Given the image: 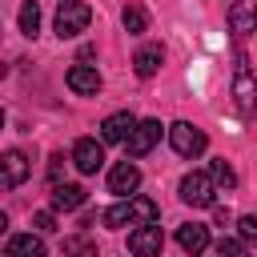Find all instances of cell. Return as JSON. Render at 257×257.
<instances>
[{
    "mask_svg": "<svg viewBox=\"0 0 257 257\" xmlns=\"http://www.w3.org/2000/svg\"><path fill=\"white\" fill-rule=\"evenodd\" d=\"M237 233H241V241L253 249V245H257V217H241V221H237Z\"/></svg>",
    "mask_w": 257,
    "mask_h": 257,
    "instance_id": "22",
    "label": "cell"
},
{
    "mask_svg": "<svg viewBox=\"0 0 257 257\" xmlns=\"http://www.w3.org/2000/svg\"><path fill=\"white\" fill-rule=\"evenodd\" d=\"M88 20H92V8L84 0H60V8H56V36L60 40L80 36L88 28Z\"/></svg>",
    "mask_w": 257,
    "mask_h": 257,
    "instance_id": "2",
    "label": "cell"
},
{
    "mask_svg": "<svg viewBox=\"0 0 257 257\" xmlns=\"http://www.w3.org/2000/svg\"><path fill=\"white\" fill-rule=\"evenodd\" d=\"M157 141H161V120H137V128L124 141V149H128V157H145V153H153Z\"/></svg>",
    "mask_w": 257,
    "mask_h": 257,
    "instance_id": "7",
    "label": "cell"
},
{
    "mask_svg": "<svg viewBox=\"0 0 257 257\" xmlns=\"http://www.w3.org/2000/svg\"><path fill=\"white\" fill-rule=\"evenodd\" d=\"M32 225H36V229H44V233H52V229H56V217L44 209V213H36V217H32Z\"/></svg>",
    "mask_w": 257,
    "mask_h": 257,
    "instance_id": "24",
    "label": "cell"
},
{
    "mask_svg": "<svg viewBox=\"0 0 257 257\" xmlns=\"http://www.w3.org/2000/svg\"><path fill=\"white\" fill-rule=\"evenodd\" d=\"M217 197V181L209 173H185L181 177V201L193 205V209H209Z\"/></svg>",
    "mask_w": 257,
    "mask_h": 257,
    "instance_id": "3",
    "label": "cell"
},
{
    "mask_svg": "<svg viewBox=\"0 0 257 257\" xmlns=\"http://www.w3.org/2000/svg\"><path fill=\"white\" fill-rule=\"evenodd\" d=\"M229 28H233L237 36L257 32V0H233V8H229Z\"/></svg>",
    "mask_w": 257,
    "mask_h": 257,
    "instance_id": "11",
    "label": "cell"
},
{
    "mask_svg": "<svg viewBox=\"0 0 257 257\" xmlns=\"http://www.w3.org/2000/svg\"><path fill=\"white\" fill-rule=\"evenodd\" d=\"M133 213H137V225H149V221H157V201L133 197Z\"/></svg>",
    "mask_w": 257,
    "mask_h": 257,
    "instance_id": "21",
    "label": "cell"
},
{
    "mask_svg": "<svg viewBox=\"0 0 257 257\" xmlns=\"http://www.w3.org/2000/svg\"><path fill=\"white\" fill-rule=\"evenodd\" d=\"M137 185H141V169L133 161H120V165L108 169V193L128 197V193H137Z\"/></svg>",
    "mask_w": 257,
    "mask_h": 257,
    "instance_id": "9",
    "label": "cell"
},
{
    "mask_svg": "<svg viewBox=\"0 0 257 257\" xmlns=\"http://www.w3.org/2000/svg\"><path fill=\"white\" fill-rule=\"evenodd\" d=\"M161 249H165V233H161L157 221L137 225V229L128 233V253H137V257H153V253H161Z\"/></svg>",
    "mask_w": 257,
    "mask_h": 257,
    "instance_id": "5",
    "label": "cell"
},
{
    "mask_svg": "<svg viewBox=\"0 0 257 257\" xmlns=\"http://www.w3.org/2000/svg\"><path fill=\"white\" fill-rule=\"evenodd\" d=\"M169 145H173V153H177V157H201L209 141H205V133H201L197 124L177 120V124H169Z\"/></svg>",
    "mask_w": 257,
    "mask_h": 257,
    "instance_id": "4",
    "label": "cell"
},
{
    "mask_svg": "<svg viewBox=\"0 0 257 257\" xmlns=\"http://www.w3.org/2000/svg\"><path fill=\"white\" fill-rule=\"evenodd\" d=\"M133 128H137V116H133L128 108L108 112V116L100 120V141H104V145H124V141L133 137Z\"/></svg>",
    "mask_w": 257,
    "mask_h": 257,
    "instance_id": "6",
    "label": "cell"
},
{
    "mask_svg": "<svg viewBox=\"0 0 257 257\" xmlns=\"http://www.w3.org/2000/svg\"><path fill=\"white\" fill-rule=\"evenodd\" d=\"M88 201V193L80 189V185H52V209H60V213H72V209H80Z\"/></svg>",
    "mask_w": 257,
    "mask_h": 257,
    "instance_id": "12",
    "label": "cell"
},
{
    "mask_svg": "<svg viewBox=\"0 0 257 257\" xmlns=\"http://www.w3.org/2000/svg\"><path fill=\"white\" fill-rule=\"evenodd\" d=\"M209 177L217 181V189H237V173H233V165L229 161H209Z\"/></svg>",
    "mask_w": 257,
    "mask_h": 257,
    "instance_id": "19",
    "label": "cell"
},
{
    "mask_svg": "<svg viewBox=\"0 0 257 257\" xmlns=\"http://www.w3.org/2000/svg\"><path fill=\"white\" fill-rule=\"evenodd\" d=\"M20 32L24 36H36L40 32V4L36 0H24L20 4Z\"/></svg>",
    "mask_w": 257,
    "mask_h": 257,
    "instance_id": "18",
    "label": "cell"
},
{
    "mask_svg": "<svg viewBox=\"0 0 257 257\" xmlns=\"http://www.w3.org/2000/svg\"><path fill=\"white\" fill-rule=\"evenodd\" d=\"M100 221H104L108 229H124V225H137V213H133V197H128V201H116V205H108Z\"/></svg>",
    "mask_w": 257,
    "mask_h": 257,
    "instance_id": "17",
    "label": "cell"
},
{
    "mask_svg": "<svg viewBox=\"0 0 257 257\" xmlns=\"http://www.w3.org/2000/svg\"><path fill=\"white\" fill-rule=\"evenodd\" d=\"M24 177H28V157L20 149H8L4 153V189H16Z\"/></svg>",
    "mask_w": 257,
    "mask_h": 257,
    "instance_id": "15",
    "label": "cell"
},
{
    "mask_svg": "<svg viewBox=\"0 0 257 257\" xmlns=\"http://www.w3.org/2000/svg\"><path fill=\"white\" fill-rule=\"evenodd\" d=\"M161 60H165V52H161V44H145L137 56H133V68H137V76H157V68H161Z\"/></svg>",
    "mask_w": 257,
    "mask_h": 257,
    "instance_id": "16",
    "label": "cell"
},
{
    "mask_svg": "<svg viewBox=\"0 0 257 257\" xmlns=\"http://www.w3.org/2000/svg\"><path fill=\"white\" fill-rule=\"evenodd\" d=\"M4 253L8 257H44V241L36 233H16V237H8Z\"/></svg>",
    "mask_w": 257,
    "mask_h": 257,
    "instance_id": "14",
    "label": "cell"
},
{
    "mask_svg": "<svg viewBox=\"0 0 257 257\" xmlns=\"http://www.w3.org/2000/svg\"><path fill=\"white\" fill-rule=\"evenodd\" d=\"M177 245H181L185 253H201V249H209V229L197 225V221H189V225L177 229Z\"/></svg>",
    "mask_w": 257,
    "mask_h": 257,
    "instance_id": "13",
    "label": "cell"
},
{
    "mask_svg": "<svg viewBox=\"0 0 257 257\" xmlns=\"http://www.w3.org/2000/svg\"><path fill=\"white\" fill-rule=\"evenodd\" d=\"M72 165H76L80 173H96V169L104 165V145L92 141V137H80V141L72 145Z\"/></svg>",
    "mask_w": 257,
    "mask_h": 257,
    "instance_id": "8",
    "label": "cell"
},
{
    "mask_svg": "<svg viewBox=\"0 0 257 257\" xmlns=\"http://www.w3.org/2000/svg\"><path fill=\"white\" fill-rule=\"evenodd\" d=\"M233 104L241 116L257 112V76L249 68V56H237V72H233Z\"/></svg>",
    "mask_w": 257,
    "mask_h": 257,
    "instance_id": "1",
    "label": "cell"
},
{
    "mask_svg": "<svg viewBox=\"0 0 257 257\" xmlns=\"http://www.w3.org/2000/svg\"><path fill=\"white\" fill-rule=\"evenodd\" d=\"M64 80H68V88H72L76 96H96V92H100V72H96L92 64H72Z\"/></svg>",
    "mask_w": 257,
    "mask_h": 257,
    "instance_id": "10",
    "label": "cell"
},
{
    "mask_svg": "<svg viewBox=\"0 0 257 257\" xmlns=\"http://www.w3.org/2000/svg\"><path fill=\"white\" fill-rule=\"evenodd\" d=\"M213 249H217L221 257H237V253H245L249 245H245V241H233V237H221V241H217Z\"/></svg>",
    "mask_w": 257,
    "mask_h": 257,
    "instance_id": "23",
    "label": "cell"
},
{
    "mask_svg": "<svg viewBox=\"0 0 257 257\" xmlns=\"http://www.w3.org/2000/svg\"><path fill=\"white\" fill-rule=\"evenodd\" d=\"M120 20H124V32H133V36H141V32L149 28V16H145L141 4H128V8L120 12Z\"/></svg>",
    "mask_w": 257,
    "mask_h": 257,
    "instance_id": "20",
    "label": "cell"
}]
</instances>
